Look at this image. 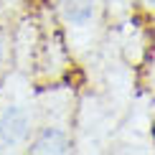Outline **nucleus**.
Here are the masks:
<instances>
[{
    "instance_id": "20e7f679",
    "label": "nucleus",
    "mask_w": 155,
    "mask_h": 155,
    "mask_svg": "<svg viewBox=\"0 0 155 155\" xmlns=\"http://www.w3.org/2000/svg\"><path fill=\"white\" fill-rule=\"evenodd\" d=\"M150 135L155 137V102H153V107H150Z\"/></svg>"
},
{
    "instance_id": "f03ea898",
    "label": "nucleus",
    "mask_w": 155,
    "mask_h": 155,
    "mask_svg": "<svg viewBox=\"0 0 155 155\" xmlns=\"http://www.w3.org/2000/svg\"><path fill=\"white\" fill-rule=\"evenodd\" d=\"M74 92L69 87H46L36 94V132L31 153H69L74 147Z\"/></svg>"
},
{
    "instance_id": "7ed1b4c3",
    "label": "nucleus",
    "mask_w": 155,
    "mask_h": 155,
    "mask_svg": "<svg viewBox=\"0 0 155 155\" xmlns=\"http://www.w3.org/2000/svg\"><path fill=\"white\" fill-rule=\"evenodd\" d=\"M56 13L76 56L87 54L99 28L102 0H56Z\"/></svg>"
},
{
    "instance_id": "39448f33",
    "label": "nucleus",
    "mask_w": 155,
    "mask_h": 155,
    "mask_svg": "<svg viewBox=\"0 0 155 155\" xmlns=\"http://www.w3.org/2000/svg\"><path fill=\"white\" fill-rule=\"evenodd\" d=\"M140 5H143L145 10H150V13H155V0H140Z\"/></svg>"
},
{
    "instance_id": "f257e3e1",
    "label": "nucleus",
    "mask_w": 155,
    "mask_h": 155,
    "mask_svg": "<svg viewBox=\"0 0 155 155\" xmlns=\"http://www.w3.org/2000/svg\"><path fill=\"white\" fill-rule=\"evenodd\" d=\"M36 87L31 74L10 69L0 81V153H25L36 132Z\"/></svg>"
}]
</instances>
